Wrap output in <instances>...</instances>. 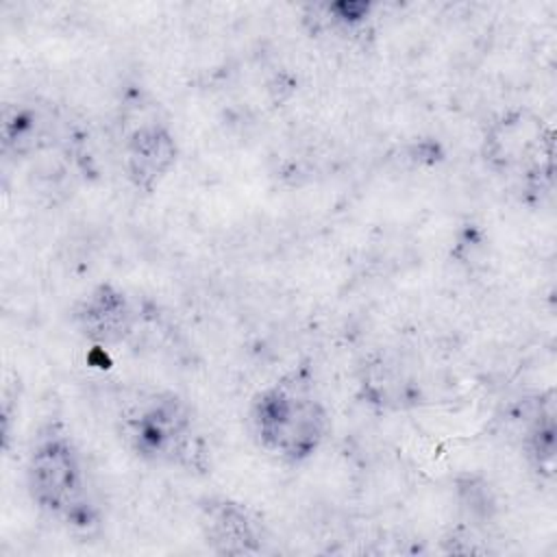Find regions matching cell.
Returning <instances> with one entry per match:
<instances>
[{"label":"cell","instance_id":"7a4b0ae2","mask_svg":"<svg viewBox=\"0 0 557 557\" xmlns=\"http://www.w3.org/2000/svg\"><path fill=\"white\" fill-rule=\"evenodd\" d=\"M24 479L30 500L48 518L83 531L98 524L100 509L85 457L63 422L50 420L37 429L26 453Z\"/></svg>","mask_w":557,"mask_h":557},{"label":"cell","instance_id":"8992f818","mask_svg":"<svg viewBox=\"0 0 557 557\" xmlns=\"http://www.w3.org/2000/svg\"><path fill=\"white\" fill-rule=\"evenodd\" d=\"M181 157L178 139L168 122H139L122 144V172L131 187L154 194L172 174Z\"/></svg>","mask_w":557,"mask_h":557},{"label":"cell","instance_id":"5b68a950","mask_svg":"<svg viewBox=\"0 0 557 557\" xmlns=\"http://www.w3.org/2000/svg\"><path fill=\"white\" fill-rule=\"evenodd\" d=\"M74 331L96 348H117L126 344L137 329V309L128 292L102 278L91 283L72 307Z\"/></svg>","mask_w":557,"mask_h":557},{"label":"cell","instance_id":"9c48e42d","mask_svg":"<svg viewBox=\"0 0 557 557\" xmlns=\"http://www.w3.org/2000/svg\"><path fill=\"white\" fill-rule=\"evenodd\" d=\"M555 400L553 392L540 398L535 411L522 435V450L527 457L529 468L540 479H553L555 474V459H557V440H555Z\"/></svg>","mask_w":557,"mask_h":557},{"label":"cell","instance_id":"6da1fadb","mask_svg":"<svg viewBox=\"0 0 557 557\" xmlns=\"http://www.w3.org/2000/svg\"><path fill=\"white\" fill-rule=\"evenodd\" d=\"M248 424L265 455L283 466H302L324 446L331 433V413L309 379L287 374L252 396Z\"/></svg>","mask_w":557,"mask_h":557},{"label":"cell","instance_id":"52a82bcc","mask_svg":"<svg viewBox=\"0 0 557 557\" xmlns=\"http://www.w3.org/2000/svg\"><path fill=\"white\" fill-rule=\"evenodd\" d=\"M198 529L215 555H259L268 542L261 518L231 496H205L198 503Z\"/></svg>","mask_w":557,"mask_h":557},{"label":"cell","instance_id":"3957f363","mask_svg":"<svg viewBox=\"0 0 557 557\" xmlns=\"http://www.w3.org/2000/svg\"><path fill=\"white\" fill-rule=\"evenodd\" d=\"M481 159L490 172L513 181L527 202L542 205L553 194L555 131L531 107H509L487 122Z\"/></svg>","mask_w":557,"mask_h":557},{"label":"cell","instance_id":"ba28073f","mask_svg":"<svg viewBox=\"0 0 557 557\" xmlns=\"http://www.w3.org/2000/svg\"><path fill=\"white\" fill-rule=\"evenodd\" d=\"M2 150L9 157H30L52 144V120L35 102L7 104L2 111Z\"/></svg>","mask_w":557,"mask_h":557},{"label":"cell","instance_id":"277c9868","mask_svg":"<svg viewBox=\"0 0 557 557\" xmlns=\"http://www.w3.org/2000/svg\"><path fill=\"white\" fill-rule=\"evenodd\" d=\"M128 448L159 468L202 470L207 444L198 429L191 403L176 392L144 396L124 422Z\"/></svg>","mask_w":557,"mask_h":557}]
</instances>
